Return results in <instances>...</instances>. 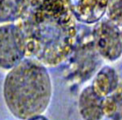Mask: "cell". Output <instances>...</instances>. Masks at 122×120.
<instances>
[{"label": "cell", "mask_w": 122, "mask_h": 120, "mask_svg": "<svg viewBox=\"0 0 122 120\" xmlns=\"http://www.w3.org/2000/svg\"><path fill=\"white\" fill-rule=\"evenodd\" d=\"M24 0H0V23L16 19Z\"/></svg>", "instance_id": "cell-10"}, {"label": "cell", "mask_w": 122, "mask_h": 120, "mask_svg": "<svg viewBox=\"0 0 122 120\" xmlns=\"http://www.w3.org/2000/svg\"><path fill=\"white\" fill-rule=\"evenodd\" d=\"M79 112L84 120H102V99L93 91L91 86L86 87L79 97Z\"/></svg>", "instance_id": "cell-8"}, {"label": "cell", "mask_w": 122, "mask_h": 120, "mask_svg": "<svg viewBox=\"0 0 122 120\" xmlns=\"http://www.w3.org/2000/svg\"><path fill=\"white\" fill-rule=\"evenodd\" d=\"M97 52L92 34L77 37V41L69 59V69L72 79L78 83L89 79L99 64Z\"/></svg>", "instance_id": "cell-3"}, {"label": "cell", "mask_w": 122, "mask_h": 120, "mask_svg": "<svg viewBox=\"0 0 122 120\" xmlns=\"http://www.w3.org/2000/svg\"><path fill=\"white\" fill-rule=\"evenodd\" d=\"M92 34L95 48L101 57L111 62L122 57V35L119 26L109 19L100 20Z\"/></svg>", "instance_id": "cell-5"}, {"label": "cell", "mask_w": 122, "mask_h": 120, "mask_svg": "<svg viewBox=\"0 0 122 120\" xmlns=\"http://www.w3.org/2000/svg\"><path fill=\"white\" fill-rule=\"evenodd\" d=\"M109 0H66L74 18L85 24H97L107 12Z\"/></svg>", "instance_id": "cell-6"}, {"label": "cell", "mask_w": 122, "mask_h": 120, "mask_svg": "<svg viewBox=\"0 0 122 120\" xmlns=\"http://www.w3.org/2000/svg\"><path fill=\"white\" fill-rule=\"evenodd\" d=\"M104 116L111 120H122V83L119 88L102 99Z\"/></svg>", "instance_id": "cell-9"}, {"label": "cell", "mask_w": 122, "mask_h": 120, "mask_svg": "<svg viewBox=\"0 0 122 120\" xmlns=\"http://www.w3.org/2000/svg\"><path fill=\"white\" fill-rule=\"evenodd\" d=\"M15 21L24 39L27 58L54 67L72 53L78 30L66 0H24Z\"/></svg>", "instance_id": "cell-1"}, {"label": "cell", "mask_w": 122, "mask_h": 120, "mask_svg": "<svg viewBox=\"0 0 122 120\" xmlns=\"http://www.w3.org/2000/svg\"><path fill=\"white\" fill-rule=\"evenodd\" d=\"M51 94L52 84L46 67L27 57L9 70L4 79L6 105L21 120L41 115L49 105Z\"/></svg>", "instance_id": "cell-2"}, {"label": "cell", "mask_w": 122, "mask_h": 120, "mask_svg": "<svg viewBox=\"0 0 122 120\" xmlns=\"http://www.w3.org/2000/svg\"><path fill=\"white\" fill-rule=\"evenodd\" d=\"M28 120H48L46 118H45L44 117L40 115V116H37V117H33L31 119H29Z\"/></svg>", "instance_id": "cell-12"}, {"label": "cell", "mask_w": 122, "mask_h": 120, "mask_svg": "<svg viewBox=\"0 0 122 120\" xmlns=\"http://www.w3.org/2000/svg\"><path fill=\"white\" fill-rule=\"evenodd\" d=\"M106 13L111 21L122 26V0H109Z\"/></svg>", "instance_id": "cell-11"}, {"label": "cell", "mask_w": 122, "mask_h": 120, "mask_svg": "<svg viewBox=\"0 0 122 120\" xmlns=\"http://www.w3.org/2000/svg\"><path fill=\"white\" fill-rule=\"evenodd\" d=\"M121 31H122V30H121Z\"/></svg>", "instance_id": "cell-13"}, {"label": "cell", "mask_w": 122, "mask_h": 120, "mask_svg": "<svg viewBox=\"0 0 122 120\" xmlns=\"http://www.w3.org/2000/svg\"><path fill=\"white\" fill-rule=\"evenodd\" d=\"M26 57L24 39L16 24L0 26V67L11 70Z\"/></svg>", "instance_id": "cell-4"}, {"label": "cell", "mask_w": 122, "mask_h": 120, "mask_svg": "<svg viewBox=\"0 0 122 120\" xmlns=\"http://www.w3.org/2000/svg\"><path fill=\"white\" fill-rule=\"evenodd\" d=\"M122 83L114 68L104 67L97 73L91 87L94 92L102 99L115 92Z\"/></svg>", "instance_id": "cell-7"}]
</instances>
